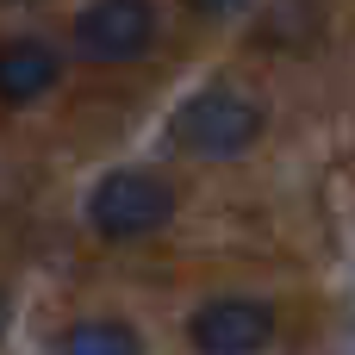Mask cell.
Returning <instances> with one entry per match:
<instances>
[{"label": "cell", "instance_id": "3957f363", "mask_svg": "<svg viewBox=\"0 0 355 355\" xmlns=\"http://www.w3.org/2000/svg\"><path fill=\"white\" fill-rule=\"evenodd\" d=\"M156 44V6L150 0H94L75 19V50L87 62H137Z\"/></svg>", "mask_w": 355, "mask_h": 355}, {"label": "cell", "instance_id": "ba28073f", "mask_svg": "<svg viewBox=\"0 0 355 355\" xmlns=\"http://www.w3.org/2000/svg\"><path fill=\"white\" fill-rule=\"evenodd\" d=\"M0 331H6V306H0Z\"/></svg>", "mask_w": 355, "mask_h": 355}, {"label": "cell", "instance_id": "5b68a950", "mask_svg": "<svg viewBox=\"0 0 355 355\" xmlns=\"http://www.w3.org/2000/svg\"><path fill=\"white\" fill-rule=\"evenodd\" d=\"M56 75H62V56H56L44 37H12V44H0V100H6V106L44 100V94L56 87Z\"/></svg>", "mask_w": 355, "mask_h": 355}, {"label": "cell", "instance_id": "52a82bcc", "mask_svg": "<svg viewBox=\"0 0 355 355\" xmlns=\"http://www.w3.org/2000/svg\"><path fill=\"white\" fill-rule=\"evenodd\" d=\"M181 6H193V12H206V19H218V12H237L243 0H181Z\"/></svg>", "mask_w": 355, "mask_h": 355}, {"label": "cell", "instance_id": "277c9868", "mask_svg": "<svg viewBox=\"0 0 355 355\" xmlns=\"http://www.w3.org/2000/svg\"><path fill=\"white\" fill-rule=\"evenodd\" d=\"M187 337L200 355H262L275 337V312L262 300H243V293H225V300H206L193 318H187Z\"/></svg>", "mask_w": 355, "mask_h": 355}, {"label": "cell", "instance_id": "7a4b0ae2", "mask_svg": "<svg viewBox=\"0 0 355 355\" xmlns=\"http://www.w3.org/2000/svg\"><path fill=\"white\" fill-rule=\"evenodd\" d=\"M175 212V187L150 168H112L94 193H87V225L112 243H137L150 231H162Z\"/></svg>", "mask_w": 355, "mask_h": 355}, {"label": "cell", "instance_id": "6da1fadb", "mask_svg": "<svg viewBox=\"0 0 355 355\" xmlns=\"http://www.w3.org/2000/svg\"><path fill=\"white\" fill-rule=\"evenodd\" d=\"M268 112L243 94V87H200L193 100L175 106L168 131L187 156H206V162H225V156H243L256 137H262Z\"/></svg>", "mask_w": 355, "mask_h": 355}, {"label": "cell", "instance_id": "8992f818", "mask_svg": "<svg viewBox=\"0 0 355 355\" xmlns=\"http://www.w3.org/2000/svg\"><path fill=\"white\" fill-rule=\"evenodd\" d=\"M56 355H144V337L125 318H81L62 331Z\"/></svg>", "mask_w": 355, "mask_h": 355}]
</instances>
